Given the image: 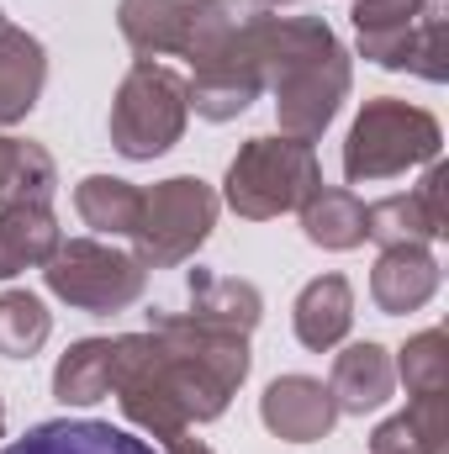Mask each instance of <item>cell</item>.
Listing matches in <instances>:
<instances>
[{
	"label": "cell",
	"mask_w": 449,
	"mask_h": 454,
	"mask_svg": "<svg viewBox=\"0 0 449 454\" xmlns=\"http://www.w3.org/2000/svg\"><path fill=\"white\" fill-rule=\"evenodd\" d=\"M397 375L407 380V396L423 402V396H449V339L439 328L407 339L402 359H397Z\"/></svg>",
	"instance_id": "25"
},
{
	"label": "cell",
	"mask_w": 449,
	"mask_h": 454,
	"mask_svg": "<svg viewBox=\"0 0 449 454\" xmlns=\"http://www.w3.org/2000/svg\"><path fill=\"white\" fill-rule=\"evenodd\" d=\"M5 454H159L148 439H132L127 428L96 423V418H48L27 428Z\"/></svg>",
	"instance_id": "13"
},
{
	"label": "cell",
	"mask_w": 449,
	"mask_h": 454,
	"mask_svg": "<svg viewBox=\"0 0 449 454\" xmlns=\"http://www.w3.org/2000/svg\"><path fill=\"white\" fill-rule=\"evenodd\" d=\"M43 280L59 301H69L75 312L91 317H112L127 312L132 301H143L148 291V270L138 254H122L101 238H69L53 248V259L43 264Z\"/></svg>",
	"instance_id": "8"
},
{
	"label": "cell",
	"mask_w": 449,
	"mask_h": 454,
	"mask_svg": "<svg viewBox=\"0 0 449 454\" xmlns=\"http://www.w3.org/2000/svg\"><path fill=\"white\" fill-rule=\"evenodd\" d=\"M53 333V312L32 291H0V354L5 359H32Z\"/></svg>",
	"instance_id": "24"
},
{
	"label": "cell",
	"mask_w": 449,
	"mask_h": 454,
	"mask_svg": "<svg viewBox=\"0 0 449 454\" xmlns=\"http://www.w3.org/2000/svg\"><path fill=\"white\" fill-rule=\"evenodd\" d=\"M445 0H349V21L359 53L381 69H407L423 80H445Z\"/></svg>",
	"instance_id": "5"
},
{
	"label": "cell",
	"mask_w": 449,
	"mask_h": 454,
	"mask_svg": "<svg viewBox=\"0 0 449 454\" xmlns=\"http://www.w3.org/2000/svg\"><path fill=\"white\" fill-rule=\"evenodd\" d=\"M116 375V343L112 339H80L69 343L53 364V396L64 407H91L101 396H112Z\"/></svg>",
	"instance_id": "19"
},
{
	"label": "cell",
	"mask_w": 449,
	"mask_h": 454,
	"mask_svg": "<svg viewBox=\"0 0 449 454\" xmlns=\"http://www.w3.org/2000/svg\"><path fill=\"white\" fill-rule=\"evenodd\" d=\"M75 212L101 238H132L138 212H143V191L132 180H116V175H85L75 185Z\"/></svg>",
	"instance_id": "23"
},
{
	"label": "cell",
	"mask_w": 449,
	"mask_h": 454,
	"mask_svg": "<svg viewBox=\"0 0 449 454\" xmlns=\"http://www.w3.org/2000/svg\"><path fill=\"white\" fill-rule=\"evenodd\" d=\"M48 85V53L32 32L5 27L0 32V127H16L21 116L37 106Z\"/></svg>",
	"instance_id": "16"
},
{
	"label": "cell",
	"mask_w": 449,
	"mask_h": 454,
	"mask_svg": "<svg viewBox=\"0 0 449 454\" xmlns=\"http://www.w3.org/2000/svg\"><path fill=\"white\" fill-rule=\"evenodd\" d=\"M59 243L64 238L53 207H0V280L21 270H43Z\"/></svg>",
	"instance_id": "18"
},
{
	"label": "cell",
	"mask_w": 449,
	"mask_h": 454,
	"mask_svg": "<svg viewBox=\"0 0 449 454\" xmlns=\"http://www.w3.org/2000/svg\"><path fill=\"white\" fill-rule=\"evenodd\" d=\"M296 212H302L307 243H318L328 254H349V248L365 243V201L343 185H318Z\"/></svg>",
	"instance_id": "21"
},
{
	"label": "cell",
	"mask_w": 449,
	"mask_h": 454,
	"mask_svg": "<svg viewBox=\"0 0 449 454\" xmlns=\"http://www.w3.org/2000/svg\"><path fill=\"white\" fill-rule=\"evenodd\" d=\"M217 227V191L196 175H169L154 191H143V212L132 227V254L143 270H175L196 259V248Z\"/></svg>",
	"instance_id": "7"
},
{
	"label": "cell",
	"mask_w": 449,
	"mask_h": 454,
	"mask_svg": "<svg viewBox=\"0 0 449 454\" xmlns=\"http://www.w3.org/2000/svg\"><path fill=\"white\" fill-rule=\"evenodd\" d=\"M291 328H296L302 348H312V354H328L334 343H343V333L354 328V291H349V280L343 275L307 280L302 296H296Z\"/></svg>",
	"instance_id": "15"
},
{
	"label": "cell",
	"mask_w": 449,
	"mask_h": 454,
	"mask_svg": "<svg viewBox=\"0 0 449 454\" xmlns=\"http://www.w3.org/2000/svg\"><path fill=\"white\" fill-rule=\"evenodd\" d=\"M259 53H264V85L275 90L280 132L318 143L338 106L349 101V80H354L334 27L323 16H270Z\"/></svg>",
	"instance_id": "2"
},
{
	"label": "cell",
	"mask_w": 449,
	"mask_h": 454,
	"mask_svg": "<svg viewBox=\"0 0 449 454\" xmlns=\"http://www.w3.org/2000/svg\"><path fill=\"white\" fill-rule=\"evenodd\" d=\"M318 185H323V164L312 143L280 132V137H248L238 148V159L227 164L223 196L238 217L270 223L280 212H296Z\"/></svg>",
	"instance_id": "4"
},
{
	"label": "cell",
	"mask_w": 449,
	"mask_h": 454,
	"mask_svg": "<svg viewBox=\"0 0 449 454\" xmlns=\"http://www.w3.org/2000/svg\"><path fill=\"white\" fill-rule=\"evenodd\" d=\"M439 148H445V132H439L434 112L397 101V96H375L359 106L349 137H343V175H349V185H375V180L407 175L418 164H434Z\"/></svg>",
	"instance_id": "3"
},
{
	"label": "cell",
	"mask_w": 449,
	"mask_h": 454,
	"mask_svg": "<svg viewBox=\"0 0 449 454\" xmlns=\"http://www.w3.org/2000/svg\"><path fill=\"white\" fill-rule=\"evenodd\" d=\"M264 5H296V0H264Z\"/></svg>",
	"instance_id": "27"
},
{
	"label": "cell",
	"mask_w": 449,
	"mask_h": 454,
	"mask_svg": "<svg viewBox=\"0 0 449 454\" xmlns=\"http://www.w3.org/2000/svg\"><path fill=\"white\" fill-rule=\"evenodd\" d=\"M328 391H334L338 412L365 418V412H375V407L391 402V391H397V364H391V354H386L375 339H359L334 359Z\"/></svg>",
	"instance_id": "14"
},
{
	"label": "cell",
	"mask_w": 449,
	"mask_h": 454,
	"mask_svg": "<svg viewBox=\"0 0 449 454\" xmlns=\"http://www.w3.org/2000/svg\"><path fill=\"white\" fill-rule=\"evenodd\" d=\"M196 0H122L116 27L138 59H169L185 48V21Z\"/></svg>",
	"instance_id": "17"
},
{
	"label": "cell",
	"mask_w": 449,
	"mask_h": 454,
	"mask_svg": "<svg viewBox=\"0 0 449 454\" xmlns=\"http://www.w3.org/2000/svg\"><path fill=\"white\" fill-rule=\"evenodd\" d=\"M185 116H191V96H185V74L154 59H138L112 96V148L122 159H159L185 137Z\"/></svg>",
	"instance_id": "6"
},
{
	"label": "cell",
	"mask_w": 449,
	"mask_h": 454,
	"mask_svg": "<svg viewBox=\"0 0 449 454\" xmlns=\"http://www.w3.org/2000/svg\"><path fill=\"white\" fill-rule=\"evenodd\" d=\"M185 312L191 323H207V328H227V333H254L259 317H264V296L259 286L238 280V275H217V270H191L185 275Z\"/></svg>",
	"instance_id": "12"
},
{
	"label": "cell",
	"mask_w": 449,
	"mask_h": 454,
	"mask_svg": "<svg viewBox=\"0 0 449 454\" xmlns=\"http://www.w3.org/2000/svg\"><path fill=\"white\" fill-rule=\"evenodd\" d=\"M0 439H5V396H0Z\"/></svg>",
	"instance_id": "26"
},
{
	"label": "cell",
	"mask_w": 449,
	"mask_h": 454,
	"mask_svg": "<svg viewBox=\"0 0 449 454\" xmlns=\"http://www.w3.org/2000/svg\"><path fill=\"white\" fill-rule=\"evenodd\" d=\"M338 418L343 412H338L334 391L323 380H312V375H280L259 396V423L275 439H286V444H318V439H328Z\"/></svg>",
	"instance_id": "10"
},
{
	"label": "cell",
	"mask_w": 449,
	"mask_h": 454,
	"mask_svg": "<svg viewBox=\"0 0 449 454\" xmlns=\"http://www.w3.org/2000/svg\"><path fill=\"white\" fill-rule=\"evenodd\" d=\"M53 153L27 137H0V207H53Z\"/></svg>",
	"instance_id": "20"
},
{
	"label": "cell",
	"mask_w": 449,
	"mask_h": 454,
	"mask_svg": "<svg viewBox=\"0 0 449 454\" xmlns=\"http://www.w3.org/2000/svg\"><path fill=\"white\" fill-rule=\"evenodd\" d=\"M112 391L122 418L143 428L159 454H212L196 439V423L223 418L232 391L248 380V333L191 323L175 307L148 312V333H122Z\"/></svg>",
	"instance_id": "1"
},
{
	"label": "cell",
	"mask_w": 449,
	"mask_h": 454,
	"mask_svg": "<svg viewBox=\"0 0 449 454\" xmlns=\"http://www.w3.org/2000/svg\"><path fill=\"white\" fill-rule=\"evenodd\" d=\"M449 169L434 159L418 191L386 196L375 207H365V238H375L381 248L391 243H434L449 232Z\"/></svg>",
	"instance_id": "9"
},
{
	"label": "cell",
	"mask_w": 449,
	"mask_h": 454,
	"mask_svg": "<svg viewBox=\"0 0 449 454\" xmlns=\"http://www.w3.org/2000/svg\"><path fill=\"white\" fill-rule=\"evenodd\" d=\"M5 27H11V21H5V11H0V32H5Z\"/></svg>",
	"instance_id": "28"
},
{
	"label": "cell",
	"mask_w": 449,
	"mask_h": 454,
	"mask_svg": "<svg viewBox=\"0 0 449 454\" xmlns=\"http://www.w3.org/2000/svg\"><path fill=\"white\" fill-rule=\"evenodd\" d=\"M370 454H449V396H423L370 434Z\"/></svg>",
	"instance_id": "22"
},
{
	"label": "cell",
	"mask_w": 449,
	"mask_h": 454,
	"mask_svg": "<svg viewBox=\"0 0 449 454\" xmlns=\"http://www.w3.org/2000/svg\"><path fill=\"white\" fill-rule=\"evenodd\" d=\"M439 291V259L429 254V243H391L381 248L375 270H370V301L386 317H407L418 307H429Z\"/></svg>",
	"instance_id": "11"
}]
</instances>
